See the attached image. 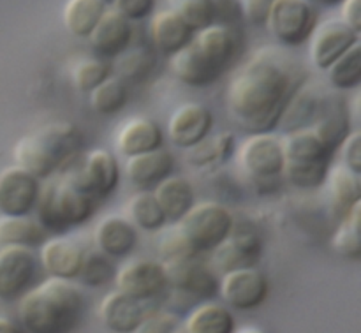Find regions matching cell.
I'll return each mask as SVG.
<instances>
[{
	"label": "cell",
	"instance_id": "obj_13",
	"mask_svg": "<svg viewBox=\"0 0 361 333\" xmlns=\"http://www.w3.org/2000/svg\"><path fill=\"white\" fill-rule=\"evenodd\" d=\"M309 41V55L314 67L319 71H326L331 62H335L342 53L348 52L355 42L360 41V32H356L345 21L337 18V20H326L323 23H317Z\"/></svg>",
	"mask_w": 361,
	"mask_h": 333
},
{
	"label": "cell",
	"instance_id": "obj_21",
	"mask_svg": "<svg viewBox=\"0 0 361 333\" xmlns=\"http://www.w3.org/2000/svg\"><path fill=\"white\" fill-rule=\"evenodd\" d=\"M175 168V159L164 147L147 154L133 155L126 161V176L140 190H152L169 176Z\"/></svg>",
	"mask_w": 361,
	"mask_h": 333
},
{
	"label": "cell",
	"instance_id": "obj_2",
	"mask_svg": "<svg viewBox=\"0 0 361 333\" xmlns=\"http://www.w3.org/2000/svg\"><path fill=\"white\" fill-rule=\"evenodd\" d=\"M238 44L233 28L212 23L194 32L189 44L171 55L169 67L183 85L210 87L231 67Z\"/></svg>",
	"mask_w": 361,
	"mask_h": 333
},
{
	"label": "cell",
	"instance_id": "obj_8",
	"mask_svg": "<svg viewBox=\"0 0 361 333\" xmlns=\"http://www.w3.org/2000/svg\"><path fill=\"white\" fill-rule=\"evenodd\" d=\"M238 166L257 186L277 182L284 169L282 140L274 131L249 134L238 148Z\"/></svg>",
	"mask_w": 361,
	"mask_h": 333
},
{
	"label": "cell",
	"instance_id": "obj_45",
	"mask_svg": "<svg viewBox=\"0 0 361 333\" xmlns=\"http://www.w3.org/2000/svg\"><path fill=\"white\" fill-rule=\"evenodd\" d=\"M176 317L168 313H155L152 316H145L140 327L134 333H175Z\"/></svg>",
	"mask_w": 361,
	"mask_h": 333
},
{
	"label": "cell",
	"instance_id": "obj_25",
	"mask_svg": "<svg viewBox=\"0 0 361 333\" xmlns=\"http://www.w3.org/2000/svg\"><path fill=\"white\" fill-rule=\"evenodd\" d=\"M155 200L161 205L168 222H178L196 203L194 187L185 176L169 175L152 189Z\"/></svg>",
	"mask_w": 361,
	"mask_h": 333
},
{
	"label": "cell",
	"instance_id": "obj_18",
	"mask_svg": "<svg viewBox=\"0 0 361 333\" xmlns=\"http://www.w3.org/2000/svg\"><path fill=\"white\" fill-rule=\"evenodd\" d=\"M164 265V263H162ZM169 286L196 298H212L219 291V281L200 256L164 265Z\"/></svg>",
	"mask_w": 361,
	"mask_h": 333
},
{
	"label": "cell",
	"instance_id": "obj_49",
	"mask_svg": "<svg viewBox=\"0 0 361 333\" xmlns=\"http://www.w3.org/2000/svg\"><path fill=\"white\" fill-rule=\"evenodd\" d=\"M0 333H21V328L11 320L0 317Z\"/></svg>",
	"mask_w": 361,
	"mask_h": 333
},
{
	"label": "cell",
	"instance_id": "obj_51",
	"mask_svg": "<svg viewBox=\"0 0 361 333\" xmlns=\"http://www.w3.org/2000/svg\"><path fill=\"white\" fill-rule=\"evenodd\" d=\"M312 2H321V4H338V2H344V0H312Z\"/></svg>",
	"mask_w": 361,
	"mask_h": 333
},
{
	"label": "cell",
	"instance_id": "obj_1",
	"mask_svg": "<svg viewBox=\"0 0 361 333\" xmlns=\"http://www.w3.org/2000/svg\"><path fill=\"white\" fill-rule=\"evenodd\" d=\"M302 78L282 53L271 48L257 52L235 71L228 87V109L240 129L270 133L279 127L281 116Z\"/></svg>",
	"mask_w": 361,
	"mask_h": 333
},
{
	"label": "cell",
	"instance_id": "obj_48",
	"mask_svg": "<svg viewBox=\"0 0 361 333\" xmlns=\"http://www.w3.org/2000/svg\"><path fill=\"white\" fill-rule=\"evenodd\" d=\"M342 21L355 28L356 32L361 30V0H344L342 6Z\"/></svg>",
	"mask_w": 361,
	"mask_h": 333
},
{
	"label": "cell",
	"instance_id": "obj_46",
	"mask_svg": "<svg viewBox=\"0 0 361 333\" xmlns=\"http://www.w3.org/2000/svg\"><path fill=\"white\" fill-rule=\"evenodd\" d=\"M115 9L129 21L143 20L154 13L155 0H115Z\"/></svg>",
	"mask_w": 361,
	"mask_h": 333
},
{
	"label": "cell",
	"instance_id": "obj_38",
	"mask_svg": "<svg viewBox=\"0 0 361 333\" xmlns=\"http://www.w3.org/2000/svg\"><path fill=\"white\" fill-rule=\"evenodd\" d=\"M116 76L122 78L123 81H137L145 80L155 67V55L147 46H136V48H127L126 52L120 53L115 59Z\"/></svg>",
	"mask_w": 361,
	"mask_h": 333
},
{
	"label": "cell",
	"instance_id": "obj_44",
	"mask_svg": "<svg viewBox=\"0 0 361 333\" xmlns=\"http://www.w3.org/2000/svg\"><path fill=\"white\" fill-rule=\"evenodd\" d=\"M342 154V164L351 171L361 175V133L358 129L351 131L342 145L338 147Z\"/></svg>",
	"mask_w": 361,
	"mask_h": 333
},
{
	"label": "cell",
	"instance_id": "obj_5",
	"mask_svg": "<svg viewBox=\"0 0 361 333\" xmlns=\"http://www.w3.org/2000/svg\"><path fill=\"white\" fill-rule=\"evenodd\" d=\"M95 198L81 180L80 171H71L62 178L41 187L35 214L42 228L53 235H63L80 228L94 215Z\"/></svg>",
	"mask_w": 361,
	"mask_h": 333
},
{
	"label": "cell",
	"instance_id": "obj_32",
	"mask_svg": "<svg viewBox=\"0 0 361 333\" xmlns=\"http://www.w3.org/2000/svg\"><path fill=\"white\" fill-rule=\"evenodd\" d=\"M185 333H235V317L221 303H203L187 317Z\"/></svg>",
	"mask_w": 361,
	"mask_h": 333
},
{
	"label": "cell",
	"instance_id": "obj_37",
	"mask_svg": "<svg viewBox=\"0 0 361 333\" xmlns=\"http://www.w3.org/2000/svg\"><path fill=\"white\" fill-rule=\"evenodd\" d=\"M361 201L356 203L344 217L338 221L337 231L331 236V247L338 256L345 260H360L361 258V235H360Z\"/></svg>",
	"mask_w": 361,
	"mask_h": 333
},
{
	"label": "cell",
	"instance_id": "obj_52",
	"mask_svg": "<svg viewBox=\"0 0 361 333\" xmlns=\"http://www.w3.org/2000/svg\"><path fill=\"white\" fill-rule=\"evenodd\" d=\"M102 2H104L106 6H109V4H113V2H115V0H102Z\"/></svg>",
	"mask_w": 361,
	"mask_h": 333
},
{
	"label": "cell",
	"instance_id": "obj_11",
	"mask_svg": "<svg viewBox=\"0 0 361 333\" xmlns=\"http://www.w3.org/2000/svg\"><path fill=\"white\" fill-rule=\"evenodd\" d=\"M263 254V238L252 226H233L231 233L212 250V263L224 272L254 267Z\"/></svg>",
	"mask_w": 361,
	"mask_h": 333
},
{
	"label": "cell",
	"instance_id": "obj_7",
	"mask_svg": "<svg viewBox=\"0 0 361 333\" xmlns=\"http://www.w3.org/2000/svg\"><path fill=\"white\" fill-rule=\"evenodd\" d=\"M267 23L270 34L284 46H302L319 23L312 0H271Z\"/></svg>",
	"mask_w": 361,
	"mask_h": 333
},
{
	"label": "cell",
	"instance_id": "obj_6",
	"mask_svg": "<svg viewBox=\"0 0 361 333\" xmlns=\"http://www.w3.org/2000/svg\"><path fill=\"white\" fill-rule=\"evenodd\" d=\"M197 254L212 253L226 240L235 226L231 210L219 201H201L176 222Z\"/></svg>",
	"mask_w": 361,
	"mask_h": 333
},
{
	"label": "cell",
	"instance_id": "obj_28",
	"mask_svg": "<svg viewBox=\"0 0 361 333\" xmlns=\"http://www.w3.org/2000/svg\"><path fill=\"white\" fill-rule=\"evenodd\" d=\"M323 106L324 99L321 95H317L314 90H310V88L303 87L302 83L298 87V90L293 94V97L289 99L288 106H286L284 113L281 116L279 127H282L286 133L312 127V123L319 116Z\"/></svg>",
	"mask_w": 361,
	"mask_h": 333
},
{
	"label": "cell",
	"instance_id": "obj_36",
	"mask_svg": "<svg viewBox=\"0 0 361 333\" xmlns=\"http://www.w3.org/2000/svg\"><path fill=\"white\" fill-rule=\"evenodd\" d=\"M328 81L337 90H355L361 85V42H355L345 53L328 66Z\"/></svg>",
	"mask_w": 361,
	"mask_h": 333
},
{
	"label": "cell",
	"instance_id": "obj_14",
	"mask_svg": "<svg viewBox=\"0 0 361 333\" xmlns=\"http://www.w3.org/2000/svg\"><path fill=\"white\" fill-rule=\"evenodd\" d=\"M41 187V180L20 166L4 169L0 173L2 215H30L35 210Z\"/></svg>",
	"mask_w": 361,
	"mask_h": 333
},
{
	"label": "cell",
	"instance_id": "obj_42",
	"mask_svg": "<svg viewBox=\"0 0 361 333\" xmlns=\"http://www.w3.org/2000/svg\"><path fill=\"white\" fill-rule=\"evenodd\" d=\"M159 256H161V263H175V261L189 260V258L201 256L194 250V247L190 246L189 240L183 236V233L180 231L178 226L171 229H166L164 233L159 238Z\"/></svg>",
	"mask_w": 361,
	"mask_h": 333
},
{
	"label": "cell",
	"instance_id": "obj_33",
	"mask_svg": "<svg viewBox=\"0 0 361 333\" xmlns=\"http://www.w3.org/2000/svg\"><path fill=\"white\" fill-rule=\"evenodd\" d=\"M126 212L127 219L137 229H143V231H162L168 224V219H166L164 212H162L161 205L157 203L152 190H140V193L134 194L127 203Z\"/></svg>",
	"mask_w": 361,
	"mask_h": 333
},
{
	"label": "cell",
	"instance_id": "obj_12",
	"mask_svg": "<svg viewBox=\"0 0 361 333\" xmlns=\"http://www.w3.org/2000/svg\"><path fill=\"white\" fill-rule=\"evenodd\" d=\"M116 289L140 302L162 295L169 286L168 274L161 261L133 260L115 274Z\"/></svg>",
	"mask_w": 361,
	"mask_h": 333
},
{
	"label": "cell",
	"instance_id": "obj_47",
	"mask_svg": "<svg viewBox=\"0 0 361 333\" xmlns=\"http://www.w3.org/2000/svg\"><path fill=\"white\" fill-rule=\"evenodd\" d=\"M240 2L243 13L252 23H264L271 0H240Z\"/></svg>",
	"mask_w": 361,
	"mask_h": 333
},
{
	"label": "cell",
	"instance_id": "obj_19",
	"mask_svg": "<svg viewBox=\"0 0 361 333\" xmlns=\"http://www.w3.org/2000/svg\"><path fill=\"white\" fill-rule=\"evenodd\" d=\"M137 228L122 215H108L97 222L94 231V242L99 253L108 258H126L136 249Z\"/></svg>",
	"mask_w": 361,
	"mask_h": 333
},
{
	"label": "cell",
	"instance_id": "obj_39",
	"mask_svg": "<svg viewBox=\"0 0 361 333\" xmlns=\"http://www.w3.org/2000/svg\"><path fill=\"white\" fill-rule=\"evenodd\" d=\"M331 162H284L282 176L296 189H317L326 182Z\"/></svg>",
	"mask_w": 361,
	"mask_h": 333
},
{
	"label": "cell",
	"instance_id": "obj_41",
	"mask_svg": "<svg viewBox=\"0 0 361 333\" xmlns=\"http://www.w3.org/2000/svg\"><path fill=\"white\" fill-rule=\"evenodd\" d=\"M111 74L113 67L106 59H101V56L85 59L73 71L74 87L80 92H87L88 94V92L94 90L99 83H102Z\"/></svg>",
	"mask_w": 361,
	"mask_h": 333
},
{
	"label": "cell",
	"instance_id": "obj_31",
	"mask_svg": "<svg viewBox=\"0 0 361 333\" xmlns=\"http://www.w3.org/2000/svg\"><path fill=\"white\" fill-rule=\"evenodd\" d=\"M236 152V140L229 131L215 136L208 134L203 141L189 148L187 161L196 168H212L231 159Z\"/></svg>",
	"mask_w": 361,
	"mask_h": 333
},
{
	"label": "cell",
	"instance_id": "obj_3",
	"mask_svg": "<svg viewBox=\"0 0 361 333\" xmlns=\"http://www.w3.org/2000/svg\"><path fill=\"white\" fill-rule=\"evenodd\" d=\"M18 310L28 333H73L83 317V293L71 281L49 277L21 296Z\"/></svg>",
	"mask_w": 361,
	"mask_h": 333
},
{
	"label": "cell",
	"instance_id": "obj_29",
	"mask_svg": "<svg viewBox=\"0 0 361 333\" xmlns=\"http://www.w3.org/2000/svg\"><path fill=\"white\" fill-rule=\"evenodd\" d=\"M282 140L284 162H331V152L310 127L286 133Z\"/></svg>",
	"mask_w": 361,
	"mask_h": 333
},
{
	"label": "cell",
	"instance_id": "obj_43",
	"mask_svg": "<svg viewBox=\"0 0 361 333\" xmlns=\"http://www.w3.org/2000/svg\"><path fill=\"white\" fill-rule=\"evenodd\" d=\"M113 275H115V267L109 261V258L106 254L95 250V253L85 254V260L83 265H81L78 279L83 284L92 286V288H99V286H104L106 282L111 281Z\"/></svg>",
	"mask_w": 361,
	"mask_h": 333
},
{
	"label": "cell",
	"instance_id": "obj_27",
	"mask_svg": "<svg viewBox=\"0 0 361 333\" xmlns=\"http://www.w3.org/2000/svg\"><path fill=\"white\" fill-rule=\"evenodd\" d=\"M310 129L317 134V138L323 141L324 147L331 154H335L342 145V141L351 133V120H349V113L345 109L344 102L324 101L323 109H321L319 116H317Z\"/></svg>",
	"mask_w": 361,
	"mask_h": 333
},
{
	"label": "cell",
	"instance_id": "obj_40",
	"mask_svg": "<svg viewBox=\"0 0 361 333\" xmlns=\"http://www.w3.org/2000/svg\"><path fill=\"white\" fill-rule=\"evenodd\" d=\"M169 9L178 14L194 32L212 25L217 16L215 0H169Z\"/></svg>",
	"mask_w": 361,
	"mask_h": 333
},
{
	"label": "cell",
	"instance_id": "obj_20",
	"mask_svg": "<svg viewBox=\"0 0 361 333\" xmlns=\"http://www.w3.org/2000/svg\"><path fill=\"white\" fill-rule=\"evenodd\" d=\"M87 189L95 200L109 198L120 182V164L111 152L104 148L92 150L85 159L83 168L78 169Z\"/></svg>",
	"mask_w": 361,
	"mask_h": 333
},
{
	"label": "cell",
	"instance_id": "obj_23",
	"mask_svg": "<svg viewBox=\"0 0 361 333\" xmlns=\"http://www.w3.org/2000/svg\"><path fill=\"white\" fill-rule=\"evenodd\" d=\"M99 310L104 327L113 333H134L145 320L143 302L118 289L104 296Z\"/></svg>",
	"mask_w": 361,
	"mask_h": 333
},
{
	"label": "cell",
	"instance_id": "obj_15",
	"mask_svg": "<svg viewBox=\"0 0 361 333\" xmlns=\"http://www.w3.org/2000/svg\"><path fill=\"white\" fill-rule=\"evenodd\" d=\"M214 127V115L200 102H185L173 111L168 122V136L175 147L189 150L203 141Z\"/></svg>",
	"mask_w": 361,
	"mask_h": 333
},
{
	"label": "cell",
	"instance_id": "obj_26",
	"mask_svg": "<svg viewBox=\"0 0 361 333\" xmlns=\"http://www.w3.org/2000/svg\"><path fill=\"white\" fill-rule=\"evenodd\" d=\"M324 183H328L331 212L341 221L356 203L361 201V175L351 171L344 164H337L330 168Z\"/></svg>",
	"mask_w": 361,
	"mask_h": 333
},
{
	"label": "cell",
	"instance_id": "obj_9",
	"mask_svg": "<svg viewBox=\"0 0 361 333\" xmlns=\"http://www.w3.org/2000/svg\"><path fill=\"white\" fill-rule=\"evenodd\" d=\"M37 275V258L30 247L2 246L0 249V300L23 296Z\"/></svg>",
	"mask_w": 361,
	"mask_h": 333
},
{
	"label": "cell",
	"instance_id": "obj_34",
	"mask_svg": "<svg viewBox=\"0 0 361 333\" xmlns=\"http://www.w3.org/2000/svg\"><path fill=\"white\" fill-rule=\"evenodd\" d=\"M106 9L102 0H69L63 7V25L76 37H88Z\"/></svg>",
	"mask_w": 361,
	"mask_h": 333
},
{
	"label": "cell",
	"instance_id": "obj_35",
	"mask_svg": "<svg viewBox=\"0 0 361 333\" xmlns=\"http://www.w3.org/2000/svg\"><path fill=\"white\" fill-rule=\"evenodd\" d=\"M127 99H129L127 83L116 74L108 76L94 90L88 92L90 108L104 116H113L122 111L127 104Z\"/></svg>",
	"mask_w": 361,
	"mask_h": 333
},
{
	"label": "cell",
	"instance_id": "obj_10",
	"mask_svg": "<svg viewBox=\"0 0 361 333\" xmlns=\"http://www.w3.org/2000/svg\"><path fill=\"white\" fill-rule=\"evenodd\" d=\"M268 289L267 275L254 267L224 272L219 282L222 300L235 310H254L263 305Z\"/></svg>",
	"mask_w": 361,
	"mask_h": 333
},
{
	"label": "cell",
	"instance_id": "obj_16",
	"mask_svg": "<svg viewBox=\"0 0 361 333\" xmlns=\"http://www.w3.org/2000/svg\"><path fill=\"white\" fill-rule=\"evenodd\" d=\"M133 25L115 7L106 9L101 20L88 35L92 49L97 56L106 60L116 59L120 53L126 52L133 42Z\"/></svg>",
	"mask_w": 361,
	"mask_h": 333
},
{
	"label": "cell",
	"instance_id": "obj_30",
	"mask_svg": "<svg viewBox=\"0 0 361 333\" xmlns=\"http://www.w3.org/2000/svg\"><path fill=\"white\" fill-rule=\"evenodd\" d=\"M49 233L30 215H0V246L41 247Z\"/></svg>",
	"mask_w": 361,
	"mask_h": 333
},
{
	"label": "cell",
	"instance_id": "obj_4",
	"mask_svg": "<svg viewBox=\"0 0 361 333\" xmlns=\"http://www.w3.org/2000/svg\"><path fill=\"white\" fill-rule=\"evenodd\" d=\"M83 147V134L71 122H53L21 138L14 147V159L39 180L62 171Z\"/></svg>",
	"mask_w": 361,
	"mask_h": 333
},
{
	"label": "cell",
	"instance_id": "obj_17",
	"mask_svg": "<svg viewBox=\"0 0 361 333\" xmlns=\"http://www.w3.org/2000/svg\"><path fill=\"white\" fill-rule=\"evenodd\" d=\"M85 254L87 250L80 242L56 235L55 238H46L42 242L39 261L49 274V277L74 281L80 275Z\"/></svg>",
	"mask_w": 361,
	"mask_h": 333
},
{
	"label": "cell",
	"instance_id": "obj_50",
	"mask_svg": "<svg viewBox=\"0 0 361 333\" xmlns=\"http://www.w3.org/2000/svg\"><path fill=\"white\" fill-rule=\"evenodd\" d=\"M240 333H267V332L259 330V328H245V330H242Z\"/></svg>",
	"mask_w": 361,
	"mask_h": 333
},
{
	"label": "cell",
	"instance_id": "obj_24",
	"mask_svg": "<svg viewBox=\"0 0 361 333\" xmlns=\"http://www.w3.org/2000/svg\"><path fill=\"white\" fill-rule=\"evenodd\" d=\"M150 41L155 48L164 55H175L182 48H185L192 39L194 30L171 9L161 11L154 14L148 25Z\"/></svg>",
	"mask_w": 361,
	"mask_h": 333
},
{
	"label": "cell",
	"instance_id": "obj_22",
	"mask_svg": "<svg viewBox=\"0 0 361 333\" xmlns=\"http://www.w3.org/2000/svg\"><path fill=\"white\" fill-rule=\"evenodd\" d=\"M164 147V133L155 120L136 116L127 120L116 134V148L126 157L147 154Z\"/></svg>",
	"mask_w": 361,
	"mask_h": 333
}]
</instances>
